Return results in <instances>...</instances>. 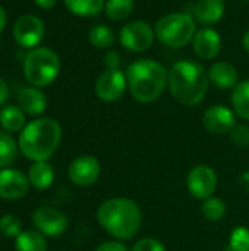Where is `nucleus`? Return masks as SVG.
I'll use <instances>...</instances> for the list:
<instances>
[{"label": "nucleus", "instance_id": "nucleus-2", "mask_svg": "<svg viewBox=\"0 0 249 251\" xmlns=\"http://www.w3.org/2000/svg\"><path fill=\"white\" fill-rule=\"evenodd\" d=\"M97 221L113 238L126 241L138 234L142 225V213L134 200L126 197H113L104 200L98 206Z\"/></svg>", "mask_w": 249, "mask_h": 251}, {"label": "nucleus", "instance_id": "nucleus-8", "mask_svg": "<svg viewBox=\"0 0 249 251\" xmlns=\"http://www.w3.org/2000/svg\"><path fill=\"white\" fill-rule=\"evenodd\" d=\"M45 35L44 22L35 15H22L13 25V38L23 49H35Z\"/></svg>", "mask_w": 249, "mask_h": 251}, {"label": "nucleus", "instance_id": "nucleus-33", "mask_svg": "<svg viewBox=\"0 0 249 251\" xmlns=\"http://www.w3.org/2000/svg\"><path fill=\"white\" fill-rule=\"evenodd\" d=\"M95 251H129L126 249V246L122 243V241H119V240H116V241H106V243H103V244H100Z\"/></svg>", "mask_w": 249, "mask_h": 251}, {"label": "nucleus", "instance_id": "nucleus-37", "mask_svg": "<svg viewBox=\"0 0 249 251\" xmlns=\"http://www.w3.org/2000/svg\"><path fill=\"white\" fill-rule=\"evenodd\" d=\"M6 24H7V13H6L4 7L0 4V34L3 32V29H4V26H6Z\"/></svg>", "mask_w": 249, "mask_h": 251}, {"label": "nucleus", "instance_id": "nucleus-24", "mask_svg": "<svg viewBox=\"0 0 249 251\" xmlns=\"http://www.w3.org/2000/svg\"><path fill=\"white\" fill-rule=\"evenodd\" d=\"M19 153V146L13 140V137L4 131L0 129V169L10 168Z\"/></svg>", "mask_w": 249, "mask_h": 251}, {"label": "nucleus", "instance_id": "nucleus-22", "mask_svg": "<svg viewBox=\"0 0 249 251\" xmlns=\"http://www.w3.org/2000/svg\"><path fill=\"white\" fill-rule=\"evenodd\" d=\"M66 9L79 18H91L104 10L106 0H63Z\"/></svg>", "mask_w": 249, "mask_h": 251}, {"label": "nucleus", "instance_id": "nucleus-29", "mask_svg": "<svg viewBox=\"0 0 249 251\" xmlns=\"http://www.w3.org/2000/svg\"><path fill=\"white\" fill-rule=\"evenodd\" d=\"M227 250L249 251V229L247 226H238L232 231Z\"/></svg>", "mask_w": 249, "mask_h": 251}, {"label": "nucleus", "instance_id": "nucleus-35", "mask_svg": "<svg viewBox=\"0 0 249 251\" xmlns=\"http://www.w3.org/2000/svg\"><path fill=\"white\" fill-rule=\"evenodd\" d=\"M238 185H239V188H241L244 193L249 194V171H245V172H242V174L239 175V178H238Z\"/></svg>", "mask_w": 249, "mask_h": 251}, {"label": "nucleus", "instance_id": "nucleus-5", "mask_svg": "<svg viewBox=\"0 0 249 251\" xmlns=\"http://www.w3.org/2000/svg\"><path fill=\"white\" fill-rule=\"evenodd\" d=\"M60 59L48 47L31 49L23 59V76L37 88L51 85L60 74Z\"/></svg>", "mask_w": 249, "mask_h": 251}, {"label": "nucleus", "instance_id": "nucleus-6", "mask_svg": "<svg viewBox=\"0 0 249 251\" xmlns=\"http://www.w3.org/2000/svg\"><path fill=\"white\" fill-rule=\"evenodd\" d=\"M156 38L166 47L181 49L194 40L197 21L186 12H172L161 16L154 26Z\"/></svg>", "mask_w": 249, "mask_h": 251}, {"label": "nucleus", "instance_id": "nucleus-13", "mask_svg": "<svg viewBox=\"0 0 249 251\" xmlns=\"http://www.w3.org/2000/svg\"><path fill=\"white\" fill-rule=\"evenodd\" d=\"M203 124L205 129L211 134H229L236 125V113L227 106L214 104L204 112Z\"/></svg>", "mask_w": 249, "mask_h": 251}, {"label": "nucleus", "instance_id": "nucleus-39", "mask_svg": "<svg viewBox=\"0 0 249 251\" xmlns=\"http://www.w3.org/2000/svg\"><path fill=\"white\" fill-rule=\"evenodd\" d=\"M227 251H230V250H227Z\"/></svg>", "mask_w": 249, "mask_h": 251}, {"label": "nucleus", "instance_id": "nucleus-11", "mask_svg": "<svg viewBox=\"0 0 249 251\" xmlns=\"http://www.w3.org/2000/svg\"><path fill=\"white\" fill-rule=\"evenodd\" d=\"M188 191L200 200L213 197L217 188V174L208 165H198L191 169L186 179Z\"/></svg>", "mask_w": 249, "mask_h": 251}, {"label": "nucleus", "instance_id": "nucleus-9", "mask_svg": "<svg viewBox=\"0 0 249 251\" xmlns=\"http://www.w3.org/2000/svg\"><path fill=\"white\" fill-rule=\"evenodd\" d=\"M128 81L126 74L117 69L103 71L95 81V94L101 101L113 103L117 101L126 91Z\"/></svg>", "mask_w": 249, "mask_h": 251}, {"label": "nucleus", "instance_id": "nucleus-12", "mask_svg": "<svg viewBox=\"0 0 249 251\" xmlns=\"http://www.w3.org/2000/svg\"><path fill=\"white\" fill-rule=\"evenodd\" d=\"M101 172V165L97 157L82 154L73 159L68 168V176L78 187H90L97 182Z\"/></svg>", "mask_w": 249, "mask_h": 251}, {"label": "nucleus", "instance_id": "nucleus-36", "mask_svg": "<svg viewBox=\"0 0 249 251\" xmlns=\"http://www.w3.org/2000/svg\"><path fill=\"white\" fill-rule=\"evenodd\" d=\"M34 1L40 9H51L57 4L59 0H34Z\"/></svg>", "mask_w": 249, "mask_h": 251}, {"label": "nucleus", "instance_id": "nucleus-28", "mask_svg": "<svg viewBox=\"0 0 249 251\" xmlns=\"http://www.w3.org/2000/svg\"><path fill=\"white\" fill-rule=\"evenodd\" d=\"M22 232V224L18 216L6 213L0 218V234L6 238H16Z\"/></svg>", "mask_w": 249, "mask_h": 251}, {"label": "nucleus", "instance_id": "nucleus-17", "mask_svg": "<svg viewBox=\"0 0 249 251\" xmlns=\"http://www.w3.org/2000/svg\"><path fill=\"white\" fill-rule=\"evenodd\" d=\"M226 12L225 0H198L194 6V18L204 26H213L222 21Z\"/></svg>", "mask_w": 249, "mask_h": 251}, {"label": "nucleus", "instance_id": "nucleus-3", "mask_svg": "<svg viewBox=\"0 0 249 251\" xmlns=\"http://www.w3.org/2000/svg\"><path fill=\"white\" fill-rule=\"evenodd\" d=\"M62 141V126L53 118H37L19 132V151L32 162H47Z\"/></svg>", "mask_w": 249, "mask_h": 251}, {"label": "nucleus", "instance_id": "nucleus-25", "mask_svg": "<svg viewBox=\"0 0 249 251\" xmlns=\"http://www.w3.org/2000/svg\"><path fill=\"white\" fill-rule=\"evenodd\" d=\"M88 41L95 49L106 50V49H110L116 43V34L107 25H103V24L94 25L88 32Z\"/></svg>", "mask_w": 249, "mask_h": 251}, {"label": "nucleus", "instance_id": "nucleus-7", "mask_svg": "<svg viewBox=\"0 0 249 251\" xmlns=\"http://www.w3.org/2000/svg\"><path fill=\"white\" fill-rule=\"evenodd\" d=\"M156 40V31L147 21H131L123 24V26L119 31V41L123 46V49L134 51V53H142L151 49Z\"/></svg>", "mask_w": 249, "mask_h": 251}, {"label": "nucleus", "instance_id": "nucleus-27", "mask_svg": "<svg viewBox=\"0 0 249 251\" xmlns=\"http://www.w3.org/2000/svg\"><path fill=\"white\" fill-rule=\"evenodd\" d=\"M201 213L210 222L222 221L223 216L226 215V204H225V201L222 199L213 196V197L205 199L203 201V204H201Z\"/></svg>", "mask_w": 249, "mask_h": 251}, {"label": "nucleus", "instance_id": "nucleus-34", "mask_svg": "<svg viewBox=\"0 0 249 251\" xmlns=\"http://www.w3.org/2000/svg\"><path fill=\"white\" fill-rule=\"evenodd\" d=\"M9 99V87L6 84V81L3 78H0V107H3L6 104Z\"/></svg>", "mask_w": 249, "mask_h": 251}, {"label": "nucleus", "instance_id": "nucleus-32", "mask_svg": "<svg viewBox=\"0 0 249 251\" xmlns=\"http://www.w3.org/2000/svg\"><path fill=\"white\" fill-rule=\"evenodd\" d=\"M103 62H104V65H106L107 69H117L119 65H120V53L116 51V50H109L104 54Z\"/></svg>", "mask_w": 249, "mask_h": 251}, {"label": "nucleus", "instance_id": "nucleus-1", "mask_svg": "<svg viewBox=\"0 0 249 251\" xmlns=\"http://www.w3.org/2000/svg\"><path fill=\"white\" fill-rule=\"evenodd\" d=\"M169 91L183 106L201 103L210 87L208 71L195 60H179L169 71Z\"/></svg>", "mask_w": 249, "mask_h": 251}, {"label": "nucleus", "instance_id": "nucleus-38", "mask_svg": "<svg viewBox=\"0 0 249 251\" xmlns=\"http://www.w3.org/2000/svg\"><path fill=\"white\" fill-rule=\"evenodd\" d=\"M242 46H244L245 51L249 54V29L248 31H245V34H244V37H242Z\"/></svg>", "mask_w": 249, "mask_h": 251}, {"label": "nucleus", "instance_id": "nucleus-31", "mask_svg": "<svg viewBox=\"0 0 249 251\" xmlns=\"http://www.w3.org/2000/svg\"><path fill=\"white\" fill-rule=\"evenodd\" d=\"M131 251H166V247L158 240L147 237V238L138 240L134 244V247H132Z\"/></svg>", "mask_w": 249, "mask_h": 251}, {"label": "nucleus", "instance_id": "nucleus-14", "mask_svg": "<svg viewBox=\"0 0 249 251\" xmlns=\"http://www.w3.org/2000/svg\"><path fill=\"white\" fill-rule=\"evenodd\" d=\"M29 181L25 174L21 171L6 168L0 169V199L4 200H18L28 194Z\"/></svg>", "mask_w": 249, "mask_h": 251}, {"label": "nucleus", "instance_id": "nucleus-19", "mask_svg": "<svg viewBox=\"0 0 249 251\" xmlns=\"http://www.w3.org/2000/svg\"><path fill=\"white\" fill-rule=\"evenodd\" d=\"M28 181L35 190H47L54 181V169L48 162H34L28 169Z\"/></svg>", "mask_w": 249, "mask_h": 251}, {"label": "nucleus", "instance_id": "nucleus-15", "mask_svg": "<svg viewBox=\"0 0 249 251\" xmlns=\"http://www.w3.org/2000/svg\"><path fill=\"white\" fill-rule=\"evenodd\" d=\"M194 51L203 60H213L222 51V37L219 31L211 26H204L203 29L197 31L194 40Z\"/></svg>", "mask_w": 249, "mask_h": 251}, {"label": "nucleus", "instance_id": "nucleus-16", "mask_svg": "<svg viewBox=\"0 0 249 251\" xmlns=\"http://www.w3.org/2000/svg\"><path fill=\"white\" fill-rule=\"evenodd\" d=\"M18 106L28 116H41L47 109V97L37 87H23L18 93Z\"/></svg>", "mask_w": 249, "mask_h": 251}, {"label": "nucleus", "instance_id": "nucleus-23", "mask_svg": "<svg viewBox=\"0 0 249 251\" xmlns=\"http://www.w3.org/2000/svg\"><path fill=\"white\" fill-rule=\"evenodd\" d=\"M230 100L233 112L249 122V79L239 81V84L232 90Z\"/></svg>", "mask_w": 249, "mask_h": 251}, {"label": "nucleus", "instance_id": "nucleus-21", "mask_svg": "<svg viewBox=\"0 0 249 251\" xmlns=\"http://www.w3.org/2000/svg\"><path fill=\"white\" fill-rule=\"evenodd\" d=\"M15 251H47L45 235L37 229H25L15 238Z\"/></svg>", "mask_w": 249, "mask_h": 251}, {"label": "nucleus", "instance_id": "nucleus-26", "mask_svg": "<svg viewBox=\"0 0 249 251\" xmlns=\"http://www.w3.org/2000/svg\"><path fill=\"white\" fill-rule=\"evenodd\" d=\"M135 9L134 0H106L104 13L110 21H126Z\"/></svg>", "mask_w": 249, "mask_h": 251}, {"label": "nucleus", "instance_id": "nucleus-20", "mask_svg": "<svg viewBox=\"0 0 249 251\" xmlns=\"http://www.w3.org/2000/svg\"><path fill=\"white\" fill-rule=\"evenodd\" d=\"M26 125V115L19 106L4 104L0 109V126L9 134L21 132Z\"/></svg>", "mask_w": 249, "mask_h": 251}, {"label": "nucleus", "instance_id": "nucleus-4", "mask_svg": "<svg viewBox=\"0 0 249 251\" xmlns=\"http://www.w3.org/2000/svg\"><path fill=\"white\" fill-rule=\"evenodd\" d=\"M125 74L132 97L144 104L156 101L169 82L166 68L153 59H138L132 62Z\"/></svg>", "mask_w": 249, "mask_h": 251}, {"label": "nucleus", "instance_id": "nucleus-30", "mask_svg": "<svg viewBox=\"0 0 249 251\" xmlns=\"http://www.w3.org/2000/svg\"><path fill=\"white\" fill-rule=\"evenodd\" d=\"M230 134V141L239 147V149H247L249 147V126L244 124H236L235 128L229 132Z\"/></svg>", "mask_w": 249, "mask_h": 251}, {"label": "nucleus", "instance_id": "nucleus-18", "mask_svg": "<svg viewBox=\"0 0 249 251\" xmlns=\"http://www.w3.org/2000/svg\"><path fill=\"white\" fill-rule=\"evenodd\" d=\"M210 82L220 90H233L239 84V72L229 62H216L208 69Z\"/></svg>", "mask_w": 249, "mask_h": 251}, {"label": "nucleus", "instance_id": "nucleus-10", "mask_svg": "<svg viewBox=\"0 0 249 251\" xmlns=\"http://www.w3.org/2000/svg\"><path fill=\"white\" fill-rule=\"evenodd\" d=\"M32 224L45 237H60L68 229V218L63 212L51 206H41L32 213Z\"/></svg>", "mask_w": 249, "mask_h": 251}]
</instances>
